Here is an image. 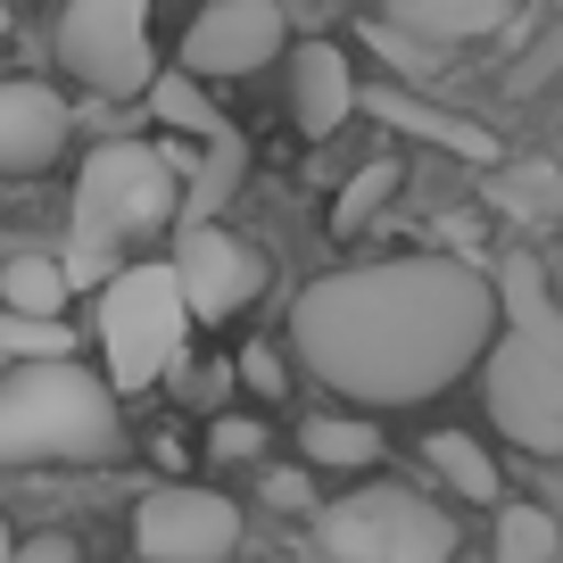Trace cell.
I'll list each match as a JSON object with an SVG mask.
<instances>
[{
  "mask_svg": "<svg viewBox=\"0 0 563 563\" xmlns=\"http://www.w3.org/2000/svg\"><path fill=\"white\" fill-rule=\"evenodd\" d=\"M282 42H290V18H282L274 0H216V9L191 18L175 75H191L199 91H208V84H241V75L274 67Z\"/></svg>",
  "mask_w": 563,
  "mask_h": 563,
  "instance_id": "9",
  "label": "cell"
},
{
  "mask_svg": "<svg viewBox=\"0 0 563 563\" xmlns=\"http://www.w3.org/2000/svg\"><path fill=\"white\" fill-rule=\"evenodd\" d=\"M67 274H58V257H42V249H25V257L0 265V316H25V323H58V307H67Z\"/></svg>",
  "mask_w": 563,
  "mask_h": 563,
  "instance_id": "15",
  "label": "cell"
},
{
  "mask_svg": "<svg viewBox=\"0 0 563 563\" xmlns=\"http://www.w3.org/2000/svg\"><path fill=\"white\" fill-rule=\"evenodd\" d=\"M431 473L448 481L456 497H473V506H497V464H489V448L481 440H464V431H431Z\"/></svg>",
  "mask_w": 563,
  "mask_h": 563,
  "instance_id": "18",
  "label": "cell"
},
{
  "mask_svg": "<svg viewBox=\"0 0 563 563\" xmlns=\"http://www.w3.org/2000/svg\"><path fill=\"white\" fill-rule=\"evenodd\" d=\"M208 456H216V464H249V456H265V422L224 415V422L208 431Z\"/></svg>",
  "mask_w": 563,
  "mask_h": 563,
  "instance_id": "24",
  "label": "cell"
},
{
  "mask_svg": "<svg viewBox=\"0 0 563 563\" xmlns=\"http://www.w3.org/2000/svg\"><path fill=\"white\" fill-rule=\"evenodd\" d=\"M18 563H84V555H75V539H58V530H42L34 547H18Z\"/></svg>",
  "mask_w": 563,
  "mask_h": 563,
  "instance_id": "25",
  "label": "cell"
},
{
  "mask_svg": "<svg viewBox=\"0 0 563 563\" xmlns=\"http://www.w3.org/2000/svg\"><path fill=\"white\" fill-rule=\"evenodd\" d=\"M141 100H150V117H158V133H191V141H216V133H224L216 100L191 84V75H175V67L150 75V91H141Z\"/></svg>",
  "mask_w": 563,
  "mask_h": 563,
  "instance_id": "17",
  "label": "cell"
},
{
  "mask_svg": "<svg viewBox=\"0 0 563 563\" xmlns=\"http://www.w3.org/2000/svg\"><path fill=\"white\" fill-rule=\"evenodd\" d=\"M506 0H398L389 9V34L422 42V51H456V42H481V34H506Z\"/></svg>",
  "mask_w": 563,
  "mask_h": 563,
  "instance_id": "13",
  "label": "cell"
},
{
  "mask_svg": "<svg viewBox=\"0 0 563 563\" xmlns=\"http://www.w3.org/2000/svg\"><path fill=\"white\" fill-rule=\"evenodd\" d=\"M316 555L323 563H456V522L422 506L415 489H349L316 514Z\"/></svg>",
  "mask_w": 563,
  "mask_h": 563,
  "instance_id": "6",
  "label": "cell"
},
{
  "mask_svg": "<svg viewBox=\"0 0 563 563\" xmlns=\"http://www.w3.org/2000/svg\"><path fill=\"white\" fill-rule=\"evenodd\" d=\"M166 274H175V299L191 323H232L265 290V249L241 241L232 224H191V232H175Z\"/></svg>",
  "mask_w": 563,
  "mask_h": 563,
  "instance_id": "8",
  "label": "cell"
},
{
  "mask_svg": "<svg viewBox=\"0 0 563 563\" xmlns=\"http://www.w3.org/2000/svg\"><path fill=\"white\" fill-rule=\"evenodd\" d=\"M183 175H191V158H183L175 141L166 150H150V141H100L84 158V175H75V224H67V257H58L67 290L117 282L133 265L124 249L175 224Z\"/></svg>",
  "mask_w": 563,
  "mask_h": 563,
  "instance_id": "2",
  "label": "cell"
},
{
  "mask_svg": "<svg viewBox=\"0 0 563 563\" xmlns=\"http://www.w3.org/2000/svg\"><path fill=\"white\" fill-rule=\"evenodd\" d=\"M241 373H249L257 389H282V356H274V349H249V365H241Z\"/></svg>",
  "mask_w": 563,
  "mask_h": 563,
  "instance_id": "26",
  "label": "cell"
},
{
  "mask_svg": "<svg viewBox=\"0 0 563 563\" xmlns=\"http://www.w3.org/2000/svg\"><path fill=\"white\" fill-rule=\"evenodd\" d=\"M0 356H18V365H67V356H75V332H67V323L0 316Z\"/></svg>",
  "mask_w": 563,
  "mask_h": 563,
  "instance_id": "21",
  "label": "cell"
},
{
  "mask_svg": "<svg viewBox=\"0 0 563 563\" xmlns=\"http://www.w3.org/2000/svg\"><path fill=\"white\" fill-rule=\"evenodd\" d=\"M497 563H555V522L539 506H506L497 514Z\"/></svg>",
  "mask_w": 563,
  "mask_h": 563,
  "instance_id": "20",
  "label": "cell"
},
{
  "mask_svg": "<svg viewBox=\"0 0 563 563\" xmlns=\"http://www.w3.org/2000/svg\"><path fill=\"white\" fill-rule=\"evenodd\" d=\"M67 133H75V117H67V100H58L51 84H25V75L0 84V175L51 166L58 150H67Z\"/></svg>",
  "mask_w": 563,
  "mask_h": 563,
  "instance_id": "11",
  "label": "cell"
},
{
  "mask_svg": "<svg viewBox=\"0 0 563 563\" xmlns=\"http://www.w3.org/2000/svg\"><path fill=\"white\" fill-rule=\"evenodd\" d=\"M365 51H382L389 67L406 75V84H440V75H448V51H422V42L389 34V25H365Z\"/></svg>",
  "mask_w": 563,
  "mask_h": 563,
  "instance_id": "23",
  "label": "cell"
},
{
  "mask_svg": "<svg viewBox=\"0 0 563 563\" xmlns=\"http://www.w3.org/2000/svg\"><path fill=\"white\" fill-rule=\"evenodd\" d=\"M91 332H100V356H108V398H117V389H150L158 373H175L191 316H183V299H175L166 257H141V265H124L117 282H100V323H91Z\"/></svg>",
  "mask_w": 563,
  "mask_h": 563,
  "instance_id": "5",
  "label": "cell"
},
{
  "mask_svg": "<svg viewBox=\"0 0 563 563\" xmlns=\"http://www.w3.org/2000/svg\"><path fill=\"white\" fill-rule=\"evenodd\" d=\"M133 547L150 563H224L241 547V506L216 489H150L133 506Z\"/></svg>",
  "mask_w": 563,
  "mask_h": 563,
  "instance_id": "10",
  "label": "cell"
},
{
  "mask_svg": "<svg viewBox=\"0 0 563 563\" xmlns=\"http://www.w3.org/2000/svg\"><path fill=\"white\" fill-rule=\"evenodd\" d=\"M555 166L547 158H530V166H497V208L506 216H522V224H547V216H555Z\"/></svg>",
  "mask_w": 563,
  "mask_h": 563,
  "instance_id": "19",
  "label": "cell"
},
{
  "mask_svg": "<svg viewBox=\"0 0 563 563\" xmlns=\"http://www.w3.org/2000/svg\"><path fill=\"white\" fill-rule=\"evenodd\" d=\"M299 456L332 464V473H356V464H382V431L365 415H316V422H299Z\"/></svg>",
  "mask_w": 563,
  "mask_h": 563,
  "instance_id": "16",
  "label": "cell"
},
{
  "mask_svg": "<svg viewBox=\"0 0 563 563\" xmlns=\"http://www.w3.org/2000/svg\"><path fill=\"white\" fill-rule=\"evenodd\" d=\"M489 307L506 316V340L481 365L489 415L514 448L555 456L563 448V316H555V290H547V265L539 257H497Z\"/></svg>",
  "mask_w": 563,
  "mask_h": 563,
  "instance_id": "3",
  "label": "cell"
},
{
  "mask_svg": "<svg viewBox=\"0 0 563 563\" xmlns=\"http://www.w3.org/2000/svg\"><path fill=\"white\" fill-rule=\"evenodd\" d=\"M274 506H307V481L299 473H274Z\"/></svg>",
  "mask_w": 563,
  "mask_h": 563,
  "instance_id": "27",
  "label": "cell"
},
{
  "mask_svg": "<svg viewBox=\"0 0 563 563\" xmlns=\"http://www.w3.org/2000/svg\"><path fill=\"white\" fill-rule=\"evenodd\" d=\"M290 117H299L307 141H332L356 117V67L340 42H299V58H290Z\"/></svg>",
  "mask_w": 563,
  "mask_h": 563,
  "instance_id": "12",
  "label": "cell"
},
{
  "mask_svg": "<svg viewBox=\"0 0 563 563\" xmlns=\"http://www.w3.org/2000/svg\"><path fill=\"white\" fill-rule=\"evenodd\" d=\"M0 34H9V9H0Z\"/></svg>",
  "mask_w": 563,
  "mask_h": 563,
  "instance_id": "29",
  "label": "cell"
},
{
  "mask_svg": "<svg viewBox=\"0 0 563 563\" xmlns=\"http://www.w3.org/2000/svg\"><path fill=\"white\" fill-rule=\"evenodd\" d=\"M58 67L91 84L100 100H133L150 91L158 58H150V9L141 0H75L58 18Z\"/></svg>",
  "mask_w": 563,
  "mask_h": 563,
  "instance_id": "7",
  "label": "cell"
},
{
  "mask_svg": "<svg viewBox=\"0 0 563 563\" xmlns=\"http://www.w3.org/2000/svg\"><path fill=\"white\" fill-rule=\"evenodd\" d=\"M497 307L473 257H382L299 290L290 349L323 389L365 406H415L481 356Z\"/></svg>",
  "mask_w": 563,
  "mask_h": 563,
  "instance_id": "1",
  "label": "cell"
},
{
  "mask_svg": "<svg viewBox=\"0 0 563 563\" xmlns=\"http://www.w3.org/2000/svg\"><path fill=\"white\" fill-rule=\"evenodd\" d=\"M389 191H398V166H389V158H373V166H356V175L349 183H340V208H332V232H356V224H365V216L373 208H382V199Z\"/></svg>",
  "mask_w": 563,
  "mask_h": 563,
  "instance_id": "22",
  "label": "cell"
},
{
  "mask_svg": "<svg viewBox=\"0 0 563 563\" xmlns=\"http://www.w3.org/2000/svg\"><path fill=\"white\" fill-rule=\"evenodd\" d=\"M0 563H18V530L9 522H0Z\"/></svg>",
  "mask_w": 563,
  "mask_h": 563,
  "instance_id": "28",
  "label": "cell"
},
{
  "mask_svg": "<svg viewBox=\"0 0 563 563\" xmlns=\"http://www.w3.org/2000/svg\"><path fill=\"white\" fill-rule=\"evenodd\" d=\"M124 440L117 398L100 373L67 365H18L0 382V464H108Z\"/></svg>",
  "mask_w": 563,
  "mask_h": 563,
  "instance_id": "4",
  "label": "cell"
},
{
  "mask_svg": "<svg viewBox=\"0 0 563 563\" xmlns=\"http://www.w3.org/2000/svg\"><path fill=\"white\" fill-rule=\"evenodd\" d=\"M356 108H373V117H389V124H406L415 141H431V150H448V158H464V166H497V133H481L473 117H456V108H431V100H406V91H356Z\"/></svg>",
  "mask_w": 563,
  "mask_h": 563,
  "instance_id": "14",
  "label": "cell"
}]
</instances>
